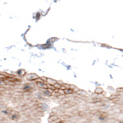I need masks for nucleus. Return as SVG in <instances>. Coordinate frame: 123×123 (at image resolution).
<instances>
[{
	"label": "nucleus",
	"mask_w": 123,
	"mask_h": 123,
	"mask_svg": "<svg viewBox=\"0 0 123 123\" xmlns=\"http://www.w3.org/2000/svg\"><path fill=\"white\" fill-rule=\"evenodd\" d=\"M53 86H54V87H55V88H61V86H60L59 84H58L57 82H55V84L53 85Z\"/></svg>",
	"instance_id": "nucleus-4"
},
{
	"label": "nucleus",
	"mask_w": 123,
	"mask_h": 123,
	"mask_svg": "<svg viewBox=\"0 0 123 123\" xmlns=\"http://www.w3.org/2000/svg\"><path fill=\"white\" fill-rule=\"evenodd\" d=\"M47 81H48V82H49V84L52 85V86L56 82L55 81H54V80H52V79H47Z\"/></svg>",
	"instance_id": "nucleus-3"
},
{
	"label": "nucleus",
	"mask_w": 123,
	"mask_h": 123,
	"mask_svg": "<svg viewBox=\"0 0 123 123\" xmlns=\"http://www.w3.org/2000/svg\"><path fill=\"white\" fill-rule=\"evenodd\" d=\"M38 86H39L42 88H48V85L43 83V82H38Z\"/></svg>",
	"instance_id": "nucleus-1"
},
{
	"label": "nucleus",
	"mask_w": 123,
	"mask_h": 123,
	"mask_svg": "<svg viewBox=\"0 0 123 123\" xmlns=\"http://www.w3.org/2000/svg\"><path fill=\"white\" fill-rule=\"evenodd\" d=\"M95 92H102V89H97V90H95Z\"/></svg>",
	"instance_id": "nucleus-5"
},
{
	"label": "nucleus",
	"mask_w": 123,
	"mask_h": 123,
	"mask_svg": "<svg viewBox=\"0 0 123 123\" xmlns=\"http://www.w3.org/2000/svg\"><path fill=\"white\" fill-rule=\"evenodd\" d=\"M64 92H65V94H72L73 92V90L69 89V88H65V89H64Z\"/></svg>",
	"instance_id": "nucleus-2"
}]
</instances>
